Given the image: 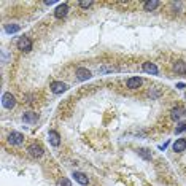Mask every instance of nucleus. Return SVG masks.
<instances>
[{"instance_id": "39448f33", "label": "nucleus", "mask_w": 186, "mask_h": 186, "mask_svg": "<svg viewBox=\"0 0 186 186\" xmlns=\"http://www.w3.org/2000/svg\"><path fill=\"white\" fill-rule=\"evenodd\" d=\"M183 116H186V108H183V107H173V108L170 110V118H172L173 121L181 119Z\"/></svg>"}, {"instance_id": "dca6fc26", "label": "nucleus", "mask_w": 186, "mask_h": 186, "mask_svg": "<svg viewBox=\"0 0 186 186\" xmlns=\"http://www.w3.org/2000/svg\"><path fill=\"white\" fill-rule=\"evenodd\" d=\"M137 151H138V156H140L142 159H145V161H150V159H151V151H150V150H146V148H138Z\"/></svg>"}, {"instance_id": "4468645a", "label": "nucleus", "mask_w": 186, "mask_h": 186, "mask_svg": "<svg viewBox=\"0 0 186 186\" xmlns=\"http://www.w3.org/2000/svg\"><path fill=\"white\" fill-rule=\"evenodd\" d=\"M143 72L150 75H157V67L153 62H143Z\"/></svg>"}, {"instance_id": "412c9836", "label": "nucleus", "mask_w": 186, "mask_h": 186, "mask_svg": "<svg viewBox=\"0 0 186 186\" xmlns=\"http://www.w3.org/2000/svg\"><path fill=\"white\" fill-rule=\"evenodd\" d=\"M185 130H186V122H180L175 129V134H181V132H185Z\"/></svg>"}, {"instance_id": "ddd939ff", "label": "nucleus", "mask_w": 186, "mask_h": 186, "mask_svg": "<svg viewBox=\"0 0 186 186\" xmlns=\"http://www.w3.org/2000/svg\"><path fill=\"white\" fill-rule=\"evenodd\" d=\"M73 178H75V181H78L80 185H83V186H86L89 183V178L84 175L83 172H75L73 173Z\"/></svg>"}, {"instance_id": "9d476101", "label": "nucleus", "mask_w": 186, "mask_h": 186, "mask_svg": "<svg viewBox=\"0 0 186 186\" xmlns=\"http://www.w3.org/2000/svg\"><path fill=\"white\" fill-rule=\"evenodd\" d=\"M48 138H49V143L53 146H59V145H61V135H59L56 130H49V132H48Z\"/></svg>"}, {"instance_id": "7ed1b4c3", "label": "nucleus", "mask_w": 186, "mask_h": 186, "mask_svg": "<svg viewBox=\"0 0 186 186\" xmlns=\"http://www.w3.org/2000/svg\"><path fill=\"white\" fill-rule=\"evenodd\" d=\"M18 48L22 51V53H29L30 49H32V40H30L29 37H21L18 40Z\"/></svg>"}, {"instance_id": "f03ea898", "label": "nucleus", "mask_w": 186, "mask_h": 186, "mask_svg": "<svg viewBox=\"0 0 186 186\" xmlns=\"http://www.w3.org/2000/svg\"><path fill=\"white\" fill-rule=\"evenodd\" d=\"M27 153L30 154L32 157H41L43 156V153H45V150H43V146L40 143H32V145H29V148H27Z\"/></svg>"}, {"instance_id": "b1692460", "label": "nucleus", "mask_w": 186, "mask_h": 186, "mask_svg": "<svg viewBox=\"0 0 186 186\" xmlns=\"http://www.w3.org/2000/svg\"><path fill=\"white\" fill-rule=\"evenodd\" d=\"M54 3H56V2H54V0H46V2H45V5H54Z\"/></svg>"}, {"instance_id": "f3484780", "label": "nucleus", "mask_w": 186, "mask_h": 186, "mask_svg": "<svg viewBox=\"0 0 186 186\" xmlns=\"http://www.w3.org/2000/svg\"><path fill=\"white\" fill-rule=\"evenodd\" d=\"M157 6H159V2H156V0H153V2H145L143 3L145 11H153V10H156Z\"/></svg>"}, {"instance_id": "423d86ee", "label": "nucleus", "mask_w": 186, "mask_h": 186, "mask_svg": "<svg viewBox=\"0 0 186 186\" xmlns=\"http://www.w3.org/2000/svg\"><path fill=\"white\" fill-rule=\"evenodd\" d=\"M67 13H69V5L67 3H59L56 6V10H54V16L57 19H62L67 16Z\"/></svg>"}, {"instance_id": "4be33fe9", "label": "nucleus", "mask_w": 186, "mask_h": 186, "mask_svg": "<svg viewBox=\"0 0 186 186\" xmlns=\"http://www.w3.org/2000/svg\"><path fill=\"white\" fill-rule=\"evenodd\" d=\"M80 6L81 8H91V6H92V2H80Z\"/></svg>"}, {"instance_id": "6ab92c4d", "label": "nucleus", "mask_w": 186, "mask_h": 186, "mask_svg": "<svg viewBox=\"0 0 186 186\" xmlns=\"http://www.w3.org/2000/svg\"><path fill=\"white\" fill-rule=\"evenodd\" d=\"M56 186H72V181H70L69 178H59Z\"/></svg>"}, {"instance_id": "5701e85b", "label": "nucleus", "mask_w": 186, "mask_h": 186, "mask_svg": "<svg viewBox=\"0 0 186 186\" xmlns=\"http://www.w3.org/2000/svg\"><path fill=\"white\" fill-rule=\"evenodd\" d=\"M113 70H114V67H102L100 72H102V73H105V72H113Z\"/></svg>"}, {"instance_id": "1a4fd4ad", "label": "nucleus", "mask_w": 186, "mask_h": 186, "mask_svg": "<svg viewBox=\"0 0 186 186\" xmlns=\"http://www.w3.org/2000/svg\"><path fill=\"white\" fill-rule=\"evenodd\" d=\"M22 121L27 122V124H34V122L38 121V114L35 112H26L22 114Z\"/></svg>"}, {"instance_id": "20e7f679", "label": "nucleus", "mask_w": 186, "mask_h": 186, "mask_svg": "<svg viewBox=\"0 0 186 186\" xmlns=\"http://www.w3.org/2000/svg\"><path fill=\"white\" fill-rule=\"evenodd\" d=\"M8 143L10 145H14V146H19L24 143V135L21 132H11L8 135Z\"/></svg>"}, {"instance_id": "393cba45", "label": "nucleus", "mask_w": 186, "mask_h": 186, "mask_svg": "<svg viewBox=\"0 0 186 186\" xmlns=\"http://www.w3.org/2000/svg\"><path fill=\"white\" fill-rule=\"evenodd\" d=\"M177 88H178V89H183V88H185V84H183V83H178Z\"/></svg>"}, {"instance_id": "0eeeda50", "label": "nucleus", "mask_w": 186, "mask_h": 186, "mask_svg": "<svg viewBox=\"0 0 186 186\" xmlns=\"http://www.w3.org/2000/svg\"><path fill=\"white\" fill-rule=\"evenodd\" d=\"M91 77H92L91 70L84 69V67H80V69H77V78H78V81H86V80H89Z\"/></svg>"}, {"instance_id": "f8f14e48", "label": "nucleus", "mask_w": 186, "mask_h": 186, "mask_svg": "<svg viewBox=\"0 0 186 186\" xmlns=\"http://www.w3.org/2000/svg\"><path fill=\"white\" fill-rule=\"evenodd\" d=\"M142 83H143V80L138 78V77L129 78V80H127V88L129 89H137V88H140V86H142Z\"/></svg>"}, {"instance_id": "a211bd4d", "label": "nucleus", "mask_w": 186, "mask_h": 186, "mask_svg": "<svg viewBox=\"0 0 186 186\" xmlns=\"http://www.w3.org/2000/svg\"><path fill=\"white\" fill-rule=\"evenodd\" d=\"M19 29H21L19 24H6L5 26V30L8 34H16V32H19Z\"/></svg>"}, {"instance_id": "2eb2a0df", "label": "nucleus", "mask_w": 186, "mask_h": 186, "mask_svg": "<svg viewBox=\"0 0 186 186\" xmlns=\"http://www.w3.org/2000/svg\"><path fill=\"white\" fill-rule=\"evenodd\" d=\"M173 70H175L178 75H186V62L177 61L175 64H173Z\"/></svg>"}, {"instance_id": "6e6552de", "label": "nucleus", "mask_w": 186, "mask_h": 186, "mask_svg": "<svg viewBox=\"0 0 186 186\" xmlns=\"http://www.w3.org/2000/svg\"><path fill=\"white\" fill-rule=\"evenodd\" d=\"M51 91L54 94H62L67 91V84L62 81H54V83H51Z\"/></svg>"}, {"instance_id": "9b49d317", "label": "nucleus", "mask_w": 186, "mask_h": 186, "mask_svg": "<svg viewBox=\"0 0 186 186\" xmlns=\"http://www.w3.org/2000/svg\"><path fill=\"white\" fill-rule=\"evenodd\" d=\"M186 150V138H177L175 143H173V151L181 153Z\"/></svg>"}, {"instance_id": "f257e3e1", "label": "nucleus", "mask_w": 186, "mask_h": 186, "mask_svg": "<svg viewBox=\"0 0 186 186\" xmlns=\"http://www.w3.org/2000/svg\"><path fill=\"white\" fill-rule=\"evenodd\" d=\"M2 105L5 107V108H8V110H11V108H14L16 107V99H14V96L11 92H5L2 96Z\"/></svg>"}, {"instance_id": "aec40b11", "label": "nucleus", "mask_w": 186, "mask_h": 186, "mask_svg": "<svg viewBox=\"0 0 186 186\" xmlns=\"http://www.w3.org/2000/svg\"><path fill=\"white\" fill-rule=\"evenodd\" d=\"M161 94H162V91H161L159 88H154V89H151V91H150V97H151V99H156V97H159Z\"/></svg>"}]
</instances>
